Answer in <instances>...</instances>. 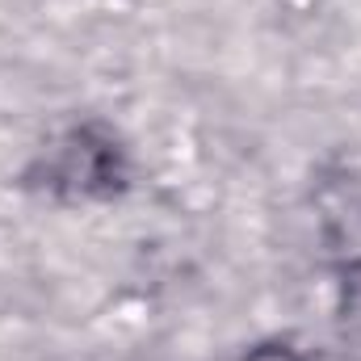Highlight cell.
Returning <instances> with one entry per match:
<instances>
[{
    "instance_id": "cell-1",
    "label": "cell",
    "mask_w": 361,
    "mask_h": 361,
    "mask_svg": "<svg viewBox=\"0 0 361 361\" xmlns=\"http://www.w3.org/2000/svg\"><path fill=\"white\" fill-rule=\"evenodd\" d=\"M47 185L68 197H114L126 185V160L109 130L80 126L72 130L47 164Z\"/></svg>"
},
{
    "instance_id": "cell-2",
    "label": "cell",
    "mask_w": 361,
    "mask_h": 361,
    "mask_svg": "<svg viewBox=\"0 0 361 361\" xmlns=\"http://www.w3.org/2000/svg\"><path fill=\"white\" fill-rule=\"evenodd\" d=\"M248 361H302V357L294 349H286V345H265V349L248 353Z\"/></svg>"
}]
</instances>
